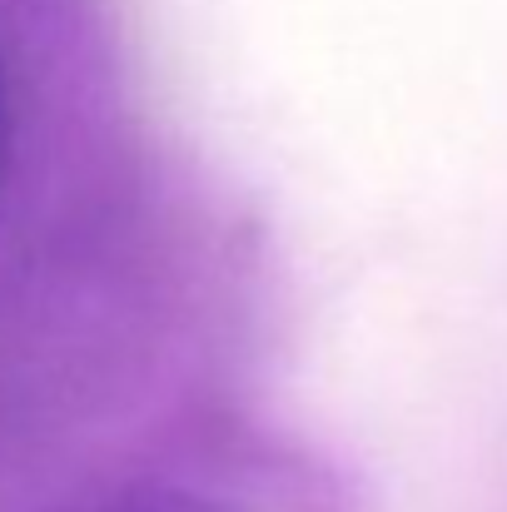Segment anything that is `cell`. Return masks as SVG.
I'll return each instance as SVG.
<instances>
[{
    "label": "cell",
    "instance_id": "1",
    "mask_svg": "<svg viewBox=\"0 0 507 512\" xmlns=\"http://www.w3.org/2000/svg\"><path fill=\"white\" fill-rule=\"evenodd\" d=\"M75 512H234L204 493H184V488H125V493H110L100 503H85Z\"/></svg>",
    "mask_w": 507,
    "mask_h": 512
},
{
    "label": "cell",
    "instance_id": "2",
    "mask_svg": "<svg viewBox=\"0 0 507 512\" xmlns=\"http://www.w3.org/2000/svg\"><path fill=\"white\" fill-rule=\"evenodd\" d=\"M10 155V95H5V75H0V170Z\"/></svg>",
    "mask_w": 507,
    "mask_h": 512
}]
</instances>
